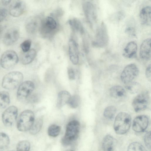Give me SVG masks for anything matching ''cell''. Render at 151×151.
<instances>
[{
    "mask_svg": "<svg viewBox=\"0 0 151 151\" xmlns=\"http://www.w3.org/2000/svg\"><path fill=\"white\" fill-rule=\"evenodd\" d=\"M57 23L52 17H46L41 24V29L45 33H49L55 30L57 27Z\"/></svg>",
    "mask_w": 151,
    "mask_h": 151,
    "instance_id": "cell-17",
    "label": "cell"
},
{
    "mask_svg": "<svg viewBox=\"0 0 151 151\" xmlns=\"http://www.w3.org/2000/svg\"><path fill=\"white\" fill-rule=\"evenodd\" d=\"M18 109L17 107L11 106L8 107L3 112L2 115V120L4 125L9 127L15 123L18 116Z\"/></svg>",
    "mask_w": 151,
    "mask_h": 151,
    "instance_id": "cell-8",
    "label": "cell"
},
{
    "mask_svg": "<svg viewBox=\"0 0 151 151\" xmlns=\"http://www.w3.org/2000/svg\"><path fill=\"white\" fill-rule=\"evenodd\" d=\"M19 35V30L13 27L8 29L4 34L3 39L4 43L7 46L13 44L18 39Z\"/></svg>",
    "mask_w": 151,
    "mask_h": 151,
    "instance_id": "cell-14",
    "label": "cell"
},
{
    "mask_svg": "<svg viewBox=\"0 0 151 151\" xmlns=\"http://www.w3.org/2000/svg\"><path fill=\"white\" fill-rule=\"evenodd\" d=\"M69 23L74 30L81 33L83 32V29L81 24L78 19H74L70 20L69 21Z\"/></svg>",
    "mask_w": 151,
    "mask_h": 151,
    "instance_id": "cell-32",
    "label": "cell"
},
{
    "mask_svg": "<svg viewBox=\"0 0 151 151\" xmlns=\"http://www.w3.org/2000/svg\"><path fill=\"white\" fill-rule=\"evenodd\" d=\"M43 121L42 118H39L35 121L29 129V132L30 134L35 135L37 134L41 129Z\"/></svg>",
    "mask_w": 151,
    "mask_h": 151,
    "instance_id": "cell-27",
    "label": "cell"
},
{
    "mask_svg": "<svg viewBox=\"0 0 151 151\" xmlns=\"http://www.w3.org/2000/svg\"><path fill=\"white\" fill-rule=\"evenodd\" d=\"M80 128L79 122L73 120L67 124L65 135L62 139V143L64 146H68L72 143L78 137Z\"/></svg>",
    "mask_w": 151,
    "mask_h": 151,
    "instance_id": "cell-2",
    "label": "cell"
},
{
    "mask_svg": "<svg viewBox=\"0 0 151 151\" xmlns=\"http://www.w3.org/2000/svg\"><path fill=\"white\" fill-rule=\"evenodd\" d=\"M151 39L144 40L141 44L139 51L140 58L145 60H149L151 58Z\"/></svg>",
    "mask_w": 151,
    "mask_h": 151,
    "instance_id": "cell-16",
    "label": "cell"
},
{
    "mask_svg": "<svg viewBox=\"0 0 151 151\" xmlns=\"http://www.w3.org/2000/svg\"><path fill=\"white\" fill-rule=\"evenodd\" d=\"M116 111V108L113 106L106 107L104 110L103 115L106 118L111 119H113Z\"/></svg>",
    "mask_w": 151,
    "mask_h": 151,
    "instance_id": "cell-29",
    "label": "cell"
},
{
    "mask_svg": "<svg viewBox=\"0 0 151 151\" xmlns=\"http://www.w3.org/2000/svg\"><path fill=\"white\" fill-rule=\"evenodd\" d=\"M25 8V2L22 0H16L12 1L9 6L10 14L15 17L20 16L24 12Z\"/></svg>",
    "mask_w": 151,
    "mask_h": 151,
    "instance_id": "cell-12",
    "label": "cell"
},
{
    "mask_svg": "<svg viewBox=\"0 0 151 151\" xmlns=\"http://www.w3.org/2000/svg\"><path fill=\"white\" fill-rule=\"evenodd\" d=\"M109 40L106 26L104 22H102L96 29L93 45L99 47H105L108 45Z\"/></svg>",
    "mask_w": 151,
    "mask_h": 151,
    "instance_id": "cell-5",
    "label": "cell"
},
{
    "mask_svg": "<svg viewBox=\"0 0 151 151\" xmlns=\"http://www.w3.org/2000/svg\"><path fill=\"white\" fill-rule=\"evenodd\" d=\"M109 93L111 97L116 99L123 98L126 94L125 89L119 86H115L112 87L110 90Z\"/></svg>",
    "mask_w": 151,
    "mask_h": 151,
    "instance_id": "cell-23",
    "label": "cell"
},
{
    "mask_svg": "<svg viewBox=\"0 0 151 151\" xmlns=\"http://www.w3.org/2000/svg\"><path fill=\"white\" fill-rule=\"evenodd\" d=\"M31 45V41L29 40H27L21 43L20 46L23 52H26L30 50Z\"/></svg>",
    "mask_w": 151,
    "mask_h": 151,
    "instance_id": "cell-35",
    "label": "cell"
},
{
    "mask_svg": "<svg viewBox=\"0 0 151 151\" xmlns=\"http://www.w3.org/2000/svg\"><path fill=\"white\" fill-rule=\"evenodd\" d=\"M144 141L147 148L150 149L151 142L150 132H148L145 134L144 137Z\"/></svg>",
    "mask_w": 151,
    "mask_h": 151,
    "instance_id": "cell-36",
    "label": "cell"
},
{
    "mask_svg": "<svg viewBox=\"0 0 151 151\" xmlns=\"http://www.w3.org/2000/svg\"><path fill=\"white\" fill-rule=\"evenodd\" d=\"M12 1L10 0H2L1 1L2 4L5 6L7 5L10 4Z\"/></svg>",
    "mask_w": 151,
    "mask_h": 151,
    "instance_id": "cell-41",
    "label": "cell"
},
{
    "mask_svg": "<svg viewBox=\"0 0 151 151\" xmlns=\"http://www.w3.org/2000/svg\"><path fill=\"white\" fill-rule=\"evenodd\" d=\"M131 124L130 115L126 112H120L115 118L114 124V130L117 134H124L129 130Z\"/></svg>",
    "mask_w": 151,
    "mask_h": 151,
    "instance_id": "cell-1",
    "label": "cell"
},
{
    "mask_svg": "<svg viewBox=\"0 0 151 151\" xmlns=\"http://www.w3.org/2000/svg\"><path fill=\"white\" fill-rule=\"evenodd\" d=\"M23 74L18 71L10 72L5 75L3 78L1 85L4 88L9 90L15 89L22 82Z\"/></svg>",
    "mask_w": 151,
    "mask_h": 151,
    "instance_id": "cell-3",
    "label": "cell"
},
{
    "mask_svg": "<svg viewBox=\"0 0 151 151\" xmlns=\"http://www.w3.org/2000/svg\"><path fill=\"white\" fill-rule=\"evenodd\" d=\"M25 28L26 31L29 33H35L38 27V20L35 17H31L28 19L26 22Z\"/></svg>",
    "mask_w": 151,
    "mask_h": 151,
    "instance_id": "cell-24",
    "label": "cell"
},
{
    "mask_svg": "<svg viewBox=\"0 0 151 151\" xmlns=\"http://www.w3.org/2000/svg\"><path fill=\"white\" fill-rule=\"evenodd\" d=\"M149 101V96L148 93L143 92L137 95L133 100L132 105L136 112L145 110L147 107Z\"/></svg>",
    "mask_w": 151,
    "mask_h": 151,
    "instance_id": "cell-10",
    "label": "cell"
},
{
    "mask_svg": "<svg viewBox=\"0 0 151 151\" xmlns=\"http://www.w3.org/2000/svg\"><path fill=\"white\" fill-rule=\"evenodd\" d=\"M80 103V98L79 96L77 95H74L71 96L68 103L70 107L73 108H77Z\"/></svg>",
    "mask_w": 151,
    "mask_h": 151,
    "instance_id": "cell-34",
    "label": "cell"
},
{
    "mask_svg": "<svg viewBox=\"0 0 151 151\" xmlns=\"http://www.w3.org/2000/svg\"><path fill=\"white\" fill-rule=\"evenodd\" d=\"M116 144V139L109 134L106 135L103 140L102 148L104 151H113Z\"/></svg>",
    "mask_w": 151,
    "mask_h": 151,
    "instance_id": "cell-18",
    "label": "cell"
},
{
    "mask_svg": "<svg viewBox=\"0 0 151 151\" xmlns=\"http://www.w3.org/2000/svg\"><path fill=\"white\" fill-rule=\"evenodd\" d=\"M68 73L69 78L71 80H73L75 78V74L74 70L72 68L68 69Z\"/></svg>",
    "mask_w": 151,
    "mask_h": 151,
    "instance_id": "cell-39",
    "label": "cell"
},
{
    "mask_svg": "<svg viewBox=\"0 0 151 151\" xmlns=\"http://www.w3.org/2000/svg\"><path fill=\"white\" fill-rule=\"evenodd\" d=\"M66 151H73L72 150H68Z\"/></svg>",
    "mask_w": 151,
    "mask_h": 151,
    "instance_id": "cell-42",
    "label": "cell"
},
{
    "mask_svg": "<svg viewBox=\"0 0 151 151\" xmlns=\"http://www.w3.org/2000/svg\"><path fill=\"white\" fill-rule=\"evenodd\" d=\"M35 88L34 83L27 81L22 82L19 86L17 96L18 100L22 101L26 99L31 94Z\"/></svg>",
    "mask_w": 151,
    "mask_h": 151,
    "instance_id": "cell-9",
    "label": "cell"
},
{
    "mask_svg": "<svg viewBox=\"0 0 151 151\" xmlns=\"http://www.w3.org/2000/svg\"><path fill=\"white\" fill-rule=\"evenodd\" d=\"M61 130L60 126L55 124L50 126L47 130L48 135L52 137H56L60 134Z\"/></svg>",
    "mask_w": 151,
    "mask_h": 151,
    "instance_id": "cell-31",
    "label": "cell"
},
{
    "mask_svg": "<svg viewBox=\"0 0 151 151\" xmlns=\"http://www.w3.org/2000/svg\"><path fill=\"white\" fill-rule=\"evenodd\" d=\"M146 77L150 81L151 80V65H149L146 69L145 71Z\"/></svg>",
    "mask_w": 151,
    "mask_h": 151,
    "instance_id": "cell-40",
    "label": "cell"
},
{
    "mask_svg": "<svg viewBox=\"0 0 151 151\" xmlns=\"http://www.w3.org/2000/svg\"><path fill=\"white\" fill-rule=\"evenodd\" d=\"M127 151H147L140 143L134 142L131 143L127 148Z\"/></svg>",
    "mask_w": 151,
    "mask_h": 151,
    "instance_id": "cell-33",
    "label": "cell"
},
{
    "mask_svg": "<svg viewBox=\"0 0 151 151\" xmlns=\"http://www.w3.org/2000/svg\"><path fill=\"white\" fill-rule=\"evenodd\" d=\"M140 83L136 82H132L126 84V89L129 93L135 94L138 93L141 88Z\"/></svg>",
    "mask_w": 151,
    "mask_h": 151,
    "instance_id": "cell-28",
    "label": "cell"
},
{
    "mask_svg": "<svg viewBox=\"0 0 151 151\" xmlns=\"http://www.w3.org/2000/svg\"><path fill=\"white\" fill-rule=\"evenodd\" d=\"M125 32L128 35L132 37H135L136 36L135 29L133 27H128L125 30Z\"/></svg>",
    "mask_w": 151,
    "mask_h": 151,
    "instance_id": "cell-37",
    "label": "cell"
},
{
    "mask_svg": "<svg viewBox=\"0 0 151 151\" xmlns=\"http://www.w3.org/2000/svg\"><path fill=\"white\" fill-rule=\"evenodd\" d=\"M137 46L136 43L134 41L129 42L124 48L123 55L128 58H134L136 55Z\"/></svg>",
    "mask_w": 151,
    "mask_h": 151,
    "instance_id": "cell-20",
    "label": "cell"
},
{
    "mask_svg": "<svg viewBox=\"0 0 151 151\" xmlns=\"http://www.w3.org/2000/svg\"><path fill=\"white\" fill-rule=\"evenodd\" d=\"M139 69L135 64H130L126 66L121 75V79L124 83L127 84L132 81L138 75Z\"/></svg>",
    "mask_w": 151,
    "mask_h": 151,
    "instance_id": "cell-7",
    "label": "cell"
},
{
    "mask_svg": "<svg viewBox=\"0 0 151 151\" xmlns=\"http://www.w3.org/2000/svg\"><path fill=\"white\" fill-rule=\"evenodd\" d=\"M30 144L27 140L20 141L17 143L16 147V151H29Z\"/></svg>",
    "mask_w": 151,
    "mask_h": 151,
    "instance_id": "cell-30",
    "label": "cell"
},
{
    "mask_svg": "<svg viewBox=\"0 0 151 151\" xmlns=\"http://www.w3.org/2000/svg\"><path fill=\"white\" fill-rule=\"evenodd\" d=\"M36 55L35 49H31L26 52H23L20 56V61L24 65L28 64L34 60Z\"/></svg>",
    "mask_w": 151,
    "mask_h": 151,
    "instance_id": "cell-21",
    "label": "cell"
},
{
    "mask_svg": "<svg viewBox=\"0 0 151 151\" xmlns=\"http://www.w3.org/2000/svg\"><path fill=\"white\" fill-rule=\"evenodd\" d=\"M8 14L6 9L4 8H0V22L3 21L6 18Z\"/></svg>",
    "mask_w": 151,
    "mask_h": 151,
    "instance_id": "cell-38",
    "label": "cell"
},
{
    "mask_svg": "<svg viewBox=\"0 0 151 151\" xmlns=\"http://www.w3.org/2000/svg\"><path fill=\"white\" fill-rule=\"evenodd\" d=\"M18 60V57L15 52L12 50H8L2 54L1 58V64L4 69H9L15 66Z\"/></svg>",
    "mask_w": 151,
    "mask_h": 151,
    "instance_id": "cell-6",
    "label": "cell"
},
{
    "mask_svg": "<svg viewBox=\"0 0 151 151\" xmlns=\"http://www.w3.org/2000/svg\"><path fill=\"white\" fill-rule=\"evenodd\" d=\"M35 121V115L31 110L23 111L19 115L17 122V128L20 132L29 130Z\"/></svg>",
    "mask_w": 151,
    "mask_h": 151,
    "instance_id": "cell-4",
    "label": "cell"
},
{
    "mask_svg": "<svg viewBox=\"0 0 151 151\" xmlns=\"http://www.w3.org/2000/svg\"><path fill=\"white\" fill-rule=\"evenodd\" d=\"M14 151L13 150H10V151Z\"/></svg>",
    "mask_w": 151,
    "mask_h": 151,
    "instance_id": "cell-43",
    "label": "cell"
},
{
    "mask_svg": "<svg viewBox=\"0 0 151 151\" xmlns=\"http://www.w3.org/2000/svg\"><path fill=\"white\" fill-rule=\"evenodd\" d=\"M69 53L70 60L74 65H77L79 61L78 45L73 39L70 40L69 43Z\"/></svg>",
    "mask_w": 151,
    "mask_h": 151,
    "instance_id": "cell-15",
    "label": "cell"
},
{
    "mask_svg": "<svg viewBox=\"0 0 151 151\" xmlns=\"http://www.w3.org/2000/svg\"><path fill=\"white\" fill-rule=\"evenodd\" d=\"M71 97L70 94L66 91H62L58 94L57 106L60 108L68 104Z\"/></svg>",
    "mask_w": 151,
    "mask_h": 151,
    "instance_id": "cell-22",
    "label": "cell"
},
{
    "mask_svg": "<svg viewBox=\"0 0 151 151\" xmlns=\"http://www.w3.org/2000/svg\"><path fill=\"white\" fill-rule=\"evenodd\" d=\"M83 9L86 18L90 23L92 25L96 22L97 12L94 5L89 2H86L83 4Z\"/></svg>",
    "mask_w": 151,
    "mask_h": 151,
    "instance_id": "cell-11",
    "label": "cell"
},
{
    "mask_svg": "<svg viewBox=\"0 0 151 151\" xmlns=\"http://www.w3.org/2000/svg\"><path fill=\"white\" fill-rule=\"evenodd\" d=\"M148 123V119L147 116L144 115L138 116L133 121V129L137 132H143L147 128Z\"/></svg>",
    "mask_w": 151,
    "mask_h": 151,
    "instance_id": "cell-13",
    "label": "cell"
},
{
    "mask_svg": "<svg viewBox=\"0 0 151 151\" xmlns=\"http://www.w3.org/2000/svg\"><path fill=\"white\" fill-rule=\"evenodd\" d=\"M10 142L8 135L4 132H0V151H5L8 147Z\"/></svg>",
    "mask_w": 151,
    "mask_h": 151,
    "instance_id": "cell-26",
    "label": "cell"
},
{
    "mask_svg": "<svg viewBox=\"0 0 151 151\" xmlns=\"http://www.w3.org/2000/svg\"><path fill=\"white\" fill-rule=\"evenodd\" d=\"M10 102V95L9 93L6 91L0 92V109L6 107Z\"/></svg>",
    "mask_w": 151,
    "mask_h": 151,
    "instance_id": "cell-25",
    "label": "cell"
},
{
    "mask_svg": "<svg viewBox=\"0 0 151 151\" xmlns=\"http://www.w3.org/2000/svg\"><path fill=\"white\" fill-rule=\"evenodd\" d=\"M150 6L145 7L141 9L139 13V18L141 24L146 26H150L151 24Z\"/></svg>",
    "mask_w": 151,
    "mask_h": 151,
    "instance_id": "cell-19",
    "label": "cell"
}]
</instances>
